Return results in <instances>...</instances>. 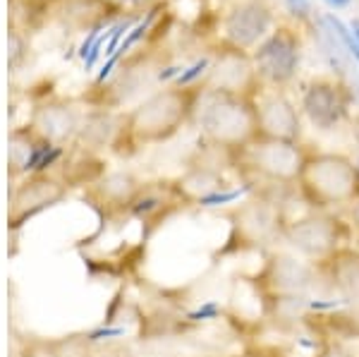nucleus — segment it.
<instances>
[{
    "label": "nucleus",
    "mask_w": 359,
    "mask_h": 357,
    "mask_svg": "<svg viewBox=\"0 0 359 357\" xmlns=\"http://www.w3.org/2000/svg\"><path fill=\"white\" fill-rule=\"evenodd\" d=\"M223 218L228 221V235L213 259H235L257 252L266 255L283 243V233L290 221L280 199L269 192H252L240 204L223 209Z\"/></svg>",
    "instance_id": "obj_1"
},
{
    "label": "nucleus",
    "mask_w": 359,
    "mask_h": 357,
    "mask_svg": "<svg viewBox=\"0 0 359 357\" xmlns=\"http://www.w3.org/2000/svg\"><path fill=\"white\" fill-rule=\"evenodd\" d=\"M294 187L309 211L343 214L359 201V166L345 154L309 149Z\"/></svg>",
    "instance_id": "obj_2"
},
{
    "label": "nucleus",
    "mask_w": 359,
    "mask_h": 357,
    "mask_svg": "<svg viewBox=\"0 0 359 357\" xmlns=\"http://www.w3.org/2000/svg\"><path fill=\"white\" fill-rule=\"evenodd\" d=\"M204 91V89H201ZM199 125L206 142L225 154H242L259 140L254 99L228 94H201Z\"/></svg>",
    "instance_id": "obj_3"
},
{
    "label": "nucleus",
    "mask_w": 359,
    "mask_h": 357,
    "mask_svg": "<svg viewBox=\"0 0 359 357\" xmlns=\"http://www.w3.org/2000/svg\"><path fill=\"white\" fill-rule=\"evenodd\" d=\"M201 94H204L201 89L182 86V89H168L151 96L127 118V125H123L118 132V140L127 137L130 144L170 140L199 108Z\"/></svg>",
    "instance_id": "obj_4"
},
{
    "label": "nucleus",
    "mask_w": 359,
    "mask_h": 357,
    "mask_svg": "<svg viewBox=\"0 0 359 357\" xmlns=\"http://www.w3.org/2000/svg\"><path fill=\"white\" fill-rule=\"evenodd\" d=\"M283 245L309 262H323L343 247L355 245V235L347 216L340 211H306L304 216L287 221Z\"/></svg>",
    "instance_id": "obj_5"
},
{
    "label": "nucleus",
    "mask_w": 359,
    "mask_h": 357,
    "mask_svg": "<svg viewBox=\"0 0 359 357\" xmlns=\"http://www.w3.org/2000/svg\"><path fill=\"white\" fill-rule=\"evenodd\" d=\"M247 283L264 300V297L283 295H314L323 285V278L316 262L276 247V250L266 252L257 271L247 276Z\"/></svg>",
    "instance_id": "obj_6"
},
{
    "label": "nucleus",
    "mask_w": 359,
    "mask_h": 357,
    "mask_svg": "<svg viewBox=\"0 0 359 357\" xmlns=\"http://www.w3.org/2000/svg\"><path fill=\"white\" fill-rule=\"evenodd\" d=\"M309 149L302 142H271L257 140L240 156L242 163L254 177L273 187H294L302 173Z\"/></svg>",
    "instance_id": "obj_7"
},
{
    "label": "nucleus",
    "mask_w": 359,
    "mask_h": 357,
    "mask_svg": "<svg viewBox=\"0 0 359 357\" xmlns=\"http://www.w3.org/2000/svg\"><path fill=\"white\" fill-rule=\"evenodd\" d=\"M352 94L338 77H316L304 84L299 108L311 125L321 132L338 130L352 120Z\"/></svg>",
    "instance_id": "obj_8"
},
{
    "label": "nucleus",
    "mask_w": 359,
    "mask_h": 357,
    "mask_svg": "<svg viewBox=\"0 0 359 357\" xmlns=\"http://www.w3.org/2000/svg\"><path fill=\"white\" fill-rule=\"evenodd\" d=\"M254 67L269 89H285L299 70V39L292 29L278 27L252 53Z\"/></svg>",
    "instance_id": "obj_9"
},
{
    "label": "nucleus",
    "mask_w": 359,
    "mask_h": 357,
    "mask_svg": "<svg viewBox=\"0 0 359 357\" xmlns=\"http://www.w3.org/2000/svg\"><path fill=\"white\" fill-rule=\"evenodd\" d=\"M208 94H228L242 96V99H257L262 94L264 84L257 74L252 55L245 50L228 48L218 55L216 62H211L206 72V82L201 86Z\"/></svg>",
    "instance_id": "obj_10"
},
{
    "label": "nucleus",
    "mask_w": 359,
    "mask_h": 357,
    "mask_svg": "<svg viewBox=\"0 0 359 357\" xmlns=\"http://www.w3.org/2000/svg\"><path fill=\"white\" fill-rule=\"evenodd\" d=\"M271 27H273V8L269 0H240L223 20L225 46L247 53L269 36Z\"/></svg>",
    "instance_id": "obj_11"
},
{
    "label": "nucleus",
    "mask_w": 359,
    "mask_h": 357,
    "mask_svg": "<svg viewBox=\"0 0 359 357\" xmlns=\"http://www.w3.org/2000/svg\"><path fill=\"white\" fill-rule=\"evenodd\" d=\"M254 106H257L259 140L302 142V118L283 89L264 86L262 94L254 99Z\"/></svg>",
    "instance_id": "obj_12"
},
{
    "label": "nucleus",
    "mask_w": 359,
    "mask_h": 357,
    "mask_svg": "<svg viewBox=\"0 0 359 357\" xmlns=\"http://www.w3.org/2000/svg\"><path fill=\"white\" fill-rule=\"evenodd\" d=\"M316 264L326 290L352 314H359V247L347 245Z\"/></svg>",
    "instance_id": "obj_13"
},
{
    "label": "nucleus",
    "mask_w": 359,
    "mask_h": 357,
    "mask_svg": "<svg viewBox=\"0 0 359 357\" xmlns=\"http://www.w3.org/2000/svg\"><path fill=\"white\" fill-rule=\"evenodd\" d=\"M65 187L55 180H48V177H34L32 182H27L25 187L17 192L13 211H10V226L17 230L20 226H25L29 218H34L41 211L55 206L57 201L65 199Z\"/></svg>",
    "instance_id": "obj_14"
},
{
    "label": "nucleus",
    "mask_w": 359,
    "mask_h": 357,
    "mask_svg": "<svg viewBox=\"0 0 359 357\" xmlns=\"http://www.w3.org/2000/svg\"><path fill=\"white\" fill-rule=\"evenodd\" d=\"M142 185L144 182H139L132 173H111L96 182L91 197L101 204V211L106 214H127Z\"/></svg>",
    "instance_id": "obj_15"
},
{
    "label": "nucleus",
    "mask_w": 359,
    "mask_h": 357,
    "mask_svg": "<svg viewBox=\"0 0 359 357\" xmlns=\"http://www.w3.org/2000/svg\"><path fill=\"white\" fill-rule=\"evenodd\" d=\"M252 192H254V182L249 180L242 187H225V189H218V192L206 194V197H199L194 204L201 206V209H228L235 201L247 199Z\"/></svg>",
    "instance_id": "obj_16"
},
{
    "label": "nucleus",
    "mask_w": 359,
    "mask_h": 357,
    "mask_svg": "<svg viewBox=\"0 0 359 357\" xmlns=\"http://www.w3.org/2000/svg\"><path fill=\"white\" fill-rule=\"evenodd\" d=\"M223 312H225V307L221 302L206 300V302H201V304H196V307L189 309V312L184 314V321H189V324H206V321L221 319Z\"/></svg>",
    "instance_id": "obj_17"
},
{
    "label": "nucleus",
    "mask_w": 359,
    "mask_h": 357,
    "mask_svg": "<svg viewBox=\"0 0 359 357\" xmlns=\"http://www.w3.org/2000/svg\"><path fill=\"white\" fill-rule=\"evenodd\" d=\"M314 357H359L355 350L347 348L343 341H335V338H323Z\"/></svg>",
    "instance_id": "obj_18"
},
{
    "label": "nucleus",
    "mask_w": 359,
    "mask_h": 357,
    "mask_svg": "<svg viewBox=\"0 0 359 357\" xmlns=\"http://www.w3.org/2000/svg\"><path fill=\"white\" fill-rule=\"evenodd\" d=\"M208 67H211V58H201V60H196L194 65H189L187 70H182V74L175 79V84L177 86H192L196 79H201L208 72Z\"/></svg>",
    "instance_id": "obj_19"
},
{
    "label": "nucleus",
    "mask_w": 359,
    "mask_h": 357,
    "mask_svg": "<svg viewBox=\"0 0 359 357\" xmlns=\"http://www.w3.org/2000/svg\"><path fill=\"white\" fill-rule=\"evenodd\" d=\"M132 27H135V25H132V20H120L118 25L111 27V39H108V43H106V55L108 58H111L115 50L120 48V43L125 41L123 36H125V34H130Z\"/></svg>",
    "instance_id": "obj_20"
},
{
    "label": "nucleus",
    "mask_w": 359,
    "mask_h": 357,
    "mask_svg": "<svg viewBox=\"0 0 359 357\" xmlns=\"http://www.w3.org/2000/svg\"><path fill=\"white\" fill-rule=\"evenodd\" d=\"M103 29H108V27H106V22H98L96 27H91V32L86 34L84 43L79 46V50H77V55H79V58H84V60H86V58H89V50H91V46L96 43V39L101 36V32H103Z\"/></svg>",
    "instance_id": "obj_21"
},
{
    "label": "nucleus",
    "mask_w": 359,
    "mask_h": 357,
    "mask_svg": "<svg viewBox=\"0 0 359 357\" xmlns=\"http://www.w3.org/2000/svg\"><path fill=\"white\" fill-rule=\"evenodd\" d=\"M285 8L297 20H306L311 13V0H285Z\"/></svg>",
    "instance_id": "obj_22"
},
{
    "label": "nucleus",
    "mask_w": 359,
    "mask_h": 357,
    "mask_svg": "<svg viewBox=\"0 0 359 357\" xmlns=\"http://www.w3.org/2000/svg\"><path fill=\"white\" fill-rule=\"evenodd\" d=\"M123 55H125L123 50H115V53H113L111 58H108V62H106V65L101 67V72H98V77H96V84H103V82H106L108 77H111L113 67L118 65V60H120V58H123Z\"/></svg>",
    "instance_id": "obj_23"
},
{
    "label": "nucleus",
    "mask_w": 359,
    "mask_h": 357,
    "mask_svg": "<svg viewBox=\"0 0 359 357\" xmlns=\"http://www.w3.org/2000/svg\"><path fill=\"white\" fill-rule=\"evenodd\" d=\"M347 221H350L352 226V235H355V245L359 247V201H355V204L350 206V209L345 211Z\"/></svg>",
    "instance_id": "obj_24"
},
{
    "label": "nucleus",
    "mask_w": 359,
    "mask_h": 357,
    "mask_svg": "<svg viewBox=\"0 0 359 357\" xmlns=\"http://www.w3.org/2000/svg\"><path fill=\"white\" fill-rule=\"evenodd\" d=\"M350 132H352V140H355L357 144V166H359V113L352 115V120H350Z\"/></svg>",
    "instance_id": "obj_25"
},
{
    "label": "nucleus",
    "mask_w": 359,
    "mask_h": 357,
    "mask_svg": "<svg viewBox=\"0 0 359 357\" xmlns=\"http://www.w3.org/2000/svg\"><path fill=\"white\" fill-rule=\"evenodd\" d=\"M323 3L333 10H343V8H347V5H352V0H323Z\"/></svg>",
    "instance_id": "obj_26"
},
{
    "label": "nucleus",
    "mask_w": 359,
    "mask_h": 357,
    "mask_svg": "<svg viewBox=\"0 0 359 357\" xmlns=\"http://www.w3.org/2000/svg\"><path fill=\"white\" fill-rule=\"evenodd\" d=\"M115 3H120V5H147L149 0H115Z\"/></svg>",
    "instance_id": "obj_27"
},
{
    "label": "nucleus",
    "mask_w": 359,
    "mask_h": 357,
    "mask_svg": "<svg viewBox=\"0 0 359 357\" xmlns=\"http://www.w3.org/2000/svg\"><path fill=\"white\" fill-rule=\"evenodd\" d=\"M350 29H352V34H355V39H357V43H359V20H352Z\"/></svg>",
    "instance_id": "obj_28"
}]
</instances>
